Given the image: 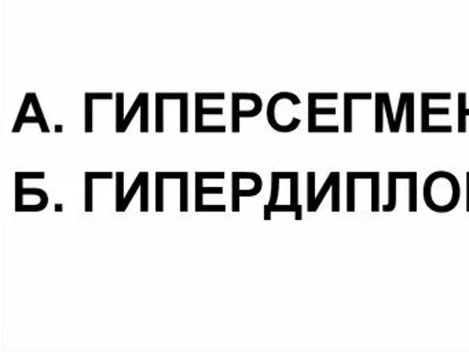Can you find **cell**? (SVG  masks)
Returning a JSON list of instances; mask_svg holds the SVG:
<instances>
[{
	"label": "cell",
	"instance_id": "6da1fadb",
	"mask_svg": "<svg viewBox=\"0 0 469 352\" xmlns=\"http://www.w3.org/2000/svg\"><path fill=\"white\" fill-rule=\"evenodd\" d=\"M454 181H457L456 176L446 171H436L426 178L424 183V200L431 210L446 213L456 208L458 202L448 194H444V189H447Z\"/></svg>",
	"mask_w": 469,
	"mask_h": 352
},
{
	"label": "cell",
	"instance_id": "7a4b0ae2",
	"mask_svg": "<svg viewBox=\"0 0 469 352\" xmlns=\"http://www.w3.org/2000/svg\"><path fill=\"white\" fill-rule=\"evenodd\" d=\"M203 178L196 175V212H203V195L207 194H222L223 187H204Z\"/></svg>",
	"mask_w": 469,
	"mask_h": 352
},
{
	"label": "cell",
	"instance_id": "3957f363",
	"mask_svg": "<svg viewBox=\"0 0 469 352\" xmlns=\"http://www.w3.org/2000/svg\"><path fill=\"white\" fill-rule=\"evenodd\" d=\"M396 179L391 172L388 173V204L383 206V212H391L396 206Z\"/></svg>",
	"mask_w": 469,
	"mask_h": 352
},
{
	"label": "cell",
	"instance_id": "277c9868",
	"mask_svg": "<svg viewBox=\"0 0 469 352\" xmlns=\"http://www.w3.org/2000/svg\"><path fill=\"white\" fill-rule=\"evenodd\" d=\"M331 210L340 212V173L335 172V179L331 183Z\"/></svg>",
	"mask_w": 469,
	"mask_h": 352
},
{
	"label": "cell",
	"instance_id": "5b68a950",
	"mask_svg": "<svg viewBox=\"0 0 469 352\" xmlns=\"http://www.w3.org/2000/svg\"><path fill=\"white\" fill-rule=\"evenodd\" d=\"M116 210L121 212L124 202V172H116Z\"/></svg>",
	"mask_w": 469,
	"mask_h": 352
},
{
	"label": "cell",
	"instance_id": "8992f818",
	"mask_svg": "<svg viewBox=\"0 0 469 352\" xmlns=\"http://www.w3.org/2000/svg\"><path fill=\"white\" fill-rule=\"evenodd\" d=\"M315 172L307 173V210L312 212V205L315 201Z\"/></svg>",
	"mask_w": 469,
	"mask_h": 352
},
{
	"label": "cell",
	"instance_id": "52a82bcc",
	"mask_svg": "<svg viewBox=\"0 0 469 352\" xmlns=\"http://www.w3.org/2000/svg\"><path fill=\"white\" fill-rule=\"evenodd\" d=\"M333 179H335V172H330V173H329V176L326 178V181H325V183H323L322 189L319 190V193L317 194V197H315L314 205H312V212H317V210H318L319 205L322 204L325 195H326L327 191H329V190L331 189V183H333Z\"/></svg>",
	"mask_w": 469,
	"mask_h": 352
},
{
	"label": "cell",
	"instance_id": "ba28073f",
	"mask_svg": "<svg viewBox=\"0 0 469 352\" xmlns=\"http://www.w3.org/2000/svg\"><path fill=\"white\" fill-rule=\"evenodd\" d=\"M141 210H149V173L143 172L142 183H141Z\"/></svg>",
	"mask_w": 469,
	"mask_h": 352
},
{
	"label": "cell",
	"instance_id": "9c48e42d",
	"mask_svg": "<svg viewBox=\"0 0 469 352\" xmlns=\"http://www.w3.org/2000/svg\"><path fill=\"white\" fill-rule=\"evenodd\" d=\"M142 178H143V172H139L138 176H136V178H135V181H133L132 186H131V189L128 190V193H127V195H125L124 202H123V206H121V212H125V210H127V208H128L129 202H131V200L133 198V195H135L136 191L141 189Z\"/></svg>",
	"mask_w": 469,
	"mask_h": 352
},
{
	"label": "cell",
	"instance_id": "30bf717a",
	"mask_svg": "<svg viewBox=\"0 0 469 352\" xmlns=\"http://www.w3.org/2000/svg\"><path fill=\"white\" fill-rule=\"evenodd\" d=\"M347 210H355V179L347 173Z\"/></svg>",
	"mask_w": 469,
	"mask_h": 352
},
{
	"label": "cell",
	"instance_id": "8fae6325",
	"mask_svg": "<svg viewBox=\"0 0 469 352\" xmlns=\"http://www.w3.org/2000/svg\"><path fill=\"white\" fill-rule=\"evenodd\" d=\"M409 210L417 212V175L409 179Z\"/></svg>",
	"mask_w": 469,
	"mask_h": 352
},
{
	"label": "cell",
	"instance_id": "7c38bea8",
	"mask_svg": "<svg viewBox=\"0 0 469 352\" xmlns=\"http://www.w3.org/2000/svg\"><path fill=\"white\" fill-rule=\"evenodd\" d=\"M30 103H32V94H28L25 96V101H24V103H22L21 110H19V114H18L17 121H15V125H14V128H13L14 133H17L21 131V127H22V124H24V119L26 117V112H28V108H29Z\"/></svg>",
	"mask_w": 469,
	"mask_h": 352
},
{
	"label": "cell",
	"instance_id": "4fadbf2b",
	"mask_svg": "<svg viewBox=\"0 0 469 352\" xmlns=\"http://www.w3.org/2000/svg\"><path fill=\"white\" fill-rule=\"evenodd\" d=\"M24 178L15 173V212H19L24 205Z\"/></svg>",
	"mask_w": 469,
	"mask_h": 352
},
{
	"label": "cell",
	"instance_id": "5bb4252c",
	"mask_svg": "<svg viewBox=\"0 0 469 352\" xmlns=\"http://www.w3.org/2000/svg\"><path fill=\"white\" fill-rule=\"evenodd\" d=\"M380 173L372 179V212H379L380 210Z\"/></svg>",
	"mask_w": 469,
	"mask_h": 352
},
{
	"label": "cell",
	"instance_id": "9a60e30c",
	"mask_svg": "<svg viewBox=\"0 0 469 352\" xmlns=\"http://www.w3.org/2000/svg\"><path fill=\"white\" fill-rule=\"evenodd\" d=\"M189 210V176L181 179V212Z\"/></svg>",
	"mask_w": 469,
	"mask_h": 352
},
{
	"label": "cell",
	"instance_id": "2e32d148",
	"mask_svg": "<svg viewBox=\"0 0 469 352\" xmlns=\"http://www.w3.org/2000/svg\"><path fill=\"white\" fill-rule=\"evenodd\" d=\"M143 96H145V94H139V96L136 98V101L133 102L132 108H131V110L128 112V114L125 116L124 123H123V127H121V132H125V131H127V128H128L129 124H131V121H132L133 116L136 114L138 110H141V105H142Z\"/></svg>",
	"mask_w": 469,
	"mask_h": 352
},
{
	"label": "cell",
	"instance_id": "e0dca14e",
	"mask_svg": "<svg viewBox=\"0 0 469 352\" xmlns=\"http://www.w3.org/2000/svg\"><path fill=\"white\" fill-rule=\"evenodd\" d=\"M124 95L117 94L116 102V131L121 132V127L124 123Z\"/></svg>",
	"mask_w": 469,
	"mask_h": 352
},
{
	"label": "cell",
	"instance_id": "ac0fdd59",
	"mask_svg": "<svg viewBox=\"0 0 469 352\" xmlns=\"http://www.w3.org/2000/svg\"><path fill=\"white\" fill-rule=\"evenodd\" d=\"M458 132H466V108H465V94H460L458 103Z\"/></svg>",
	"mask_w": 469,
	"mask_h": 352
},
{
	"label": "cell",
	"instance_id": "d6986e66",
	"mask_svg": "<svg viewBox=\"0 0 469 352\" xmlns=\"http://www.w3.org/2000/svg\"><path fill=\"white\" fill-rule=\"evenodd\" d=\"M383 110L384 102L383 96L380 94L376 95V132H383Z\"/></svg>",
	"mask_w": 469,
	"mask_h": 352
},
{
	"label": "cell",
	"instance_id": "ffe728a7",
	"mask_svg": "<svg viewBox=\"0 0 469 352\" xmlns=\"http://www.w3.org/2000/svg\"><path fill=\"white\" fill-rule=\"evenodd\" d=\"M155 210H164V179L159 176L155 178Z\"/></svg>",
	"mask_w": 469,
	"mask_h": 352
},
{
	"label": "cell",
	"instance_id": "44dd1931",
	"mask_svg": "<svg viewBox=\"0 0 469 352\" xmlns=\"http://www.w3.org/2000/svg\"><path fill=\"white\" fill-rule=\"evenodd\" d=\"M141 132H149V101L145 94L141 105Z\"/></svg>",
	"mask_w": 469,
	"mask_h": 352
},
{
	"label": "cell",
	"instance_id": "7402d4cb",
	"mask_svg": "<svg viewBox=\"0 0 469 352\" xmlns=\"http://www.w3.org/2000/svg\"><path fill=\"white\" fill-rule=\"evenodd\" d=\"M344 131L351 132L353 131V99L345 96L344 102Z\"/></svg>",
	"mask_w": 469,
	"mask_h": 352
},
{
	"label": "cell",
	"instance_id": "603a6c76",
	"mask_svg": "<svg viewBox=\"0 0 469 352\" xmlns=\"http://www.w3.org/2000/svg\"><path fill=\"white\" fill-rule=\"evenodd\" d=\"M164 99L157 94V103H155V132L164 131Z\"/></svg>",
	"mask_w": 469,
	"mask_h": 352
},
{
	"label": "cell",
	"instance_id": "cb8c5ba5",
	"mask_svg": "<svg viewBox=\"0 0 469 352\" xmlns=\"http://www.w3.org/2000/svg\"><path fill=\"white\" fill-rule=\"evenodd\" d=\"M406 131L413 132L414 131V109H413V95L409 94L407 102H406Z\"/></svg>",
	"mask_w": 469,
	"mask_h": 352
},
{
	"label": "cell",
	"instance_id": "d4e9b609",
	"mask_svg": "<svg viewBox=\"0 0 469 352\" xmlns=\"http://www.w3.org/2000/svg\"><path fill=\"white\" fill-rule=\"evenodd\" d=\"M32 105H33V110H35V113H36V117L39 119L40 129H42L43 132H50L47 121H46V119H44V114H43V112H42V109H40V105H39V102H37V98H36L35 94H32Z\"/></svg>",
	"mask_w": 469,
	"mask_h": 352
},
{
	"label": "cell",
	"instance_id": "484cf974",
	"mask_svg": "<svg viewBox=\"0 0 469 352\" xmlns=\"http://www.w3.org/2000/svg\"><path fill=\"white\" fill-rule=\"evenodd\" d=\"M84 181H86V194H84V200H86V206L84 210L86 212H92V178L88 175H84Z\"/></svg>",
	"mask_w": 469,
	"mask_h": 352
},
{
	"label": "cell",
	"instance_id": "4316f807",
	"mask_svg": "<svg viewBox=\"0 0 469 352\" xmlns=\"http://www.w3.org/2000/svg\"><path fill=\"white\" fill-rule=\"evenodd\" d=\"M189 112H187V96L181 99V132L189 131Z\"/></svg>",
	"mask_w": 469,
	"mask_h": 352
},
{
	"label": "cell",
	"instance_id": "83f0119b",
	"mask_svg": "<svg viewBox=\"0 0 469 352\" xmlns=\"http://www.w3.org/2000/svg\"><path fill=\"white\" fill-rule=\"evenodd\" d=\"M407 98H409V94H403L400 96L399 101V108H398V112H396V117H395V129H394V132H399L400 129V124H402V116H403V110L406 109V102H407Z\"/></svg>",
	"mask_w": 469,
	"mask_h": 352
},
{
	"label": "cell",
	"instance_id": "f1b7e54d",
	"mask_svg": "<svg viewBox=\"0 0 469 352\" xmlns=\"http://www.w3.org/2000/svg\"><path fill=\"white\" fill-rule=\"evenodd\" d=\"M86 132H92V98L86 95Z\"/></svg>",
	"mask_w": 469,
	"mask_h": 352
},
{
	"label": "cell",
	"instance_id": "f546056e",
	"mask_svg": "<svg viewBox=\"0 0 469 352\" xmlns=\"http://www.w3.org/2000/svg\"><path fill=\"white\" fill-rule=\"evenodd\" d=\"M308 132L317 127V114H315V98L312 95H308Z\"/></svg>",
	"mask_w": 469,
	"mask_h": 352
},
{
	"label": "cell",
	"instance_id": "4dcf8cb0",
	"mask_svg": "<svg viewBox=\"0 0 469 352\" xmlns=\"http://www.w3.org/2000/svg\"><path fill=\"white\" fill-rule=\"evenodd\" d=\"M196 110L200 112L201 114H223V109L222 108H211V109H204L203 108V98L196 95Z\"/></svg>",
	"mask_w": 469,
	"mask_h": 352
},
{
	"label": "cell",
	"instance_id": "1f68e13d",
	"mask_svg": "<svg viewBox=\"0 0 469 352\" xmlns=\"http://www.w3.org/2000/svg\"><path fill=\"white\" fill-rule=\"evenodd\" d=\"M383 102H384V109H385V113H387L388 117V124H389V129H391V132H394V129H395V117H394V113H392V108H391V101L388 98L387 94H383Z\"/></svg>",
	"mask_w": 469,
	"mask_h": 352
},
{
	"label": "cell",
	"instance_id": "d6a6232c",
	"mask_svg": "<svg viewBox=\"0 0 469 352\" xmlns=\"http://www.w3.org/2000/svg\"><path fill=\"white\" fill-rule=\"evenodd\" d=\"M280 178H277V176L271 175V195H270V202H268V206L271 208L277 204L278 201V193H280Z\"/></svg>",
	"mask_w": 469,
	"mask_h": 352
},
{
	"label": "cell",
	"instance_id": "836d02e7",
	"mask_svg": "<svg viewBox=\"0 0 469 352\" xmlns=\"http://www.w3.org/2000/svg\"><path fill=\"white\" fill-rule=\"evenodd\" d=\"M290 205H299V176L290 179Z\"/></svg>",
	"mask_w": 469,
	"mask_h": 352
},
{
	"label": "cell",
	"instance_id": "e575fe53",
	"mask_svg": "<svg viewBox=\"0 0 469 352\" xmlns=\"http://www.w3.org/2000/svg\"><path fill=\"white\" fill-rule=\"evenodd\" d=\"M428 98L422 96V113H421V131L425 132V129L429 127V113H428Z\"/></svg>",
	"mask_w": 469,
	"mask_h": 352
},
{
	"label": "cell",
	"instance_id": "d590c367",
	"mask_svg": "<svg viewBox=\"0 0 469 352\" xmlns=\"http://www.w3.org/2000/svg\"><path fill=\"white\" fill-rule=\"evenodd\" d=\"M155 176L163 178V179H179L181 181L182 178L189 176V173L187 172H157Z\"/></svg>",
	"mask_w": 469,
	"mask_h": 352
},
{
	"label": "cell",
	"instance_id": "8d00e7d4",
	"mask_svg": "<svg viewBox=\"0 0 469 352\" xmlns=\"http://www.w3.org/2000/svg\"><path fill=\"white\" fill-rule=\"evenodd\" d=\"M354 179H373L376 175H379V172H348Z\"/></svg>",
	"mask_w": 469,
	"mask_h": 352
},
{
	"label": "cell",
	"instance_id": "74e56055",
	"mask_svg": "<svg viewBox=\"0 0 469 352\" xmlns=\"http://www.w3.org/2000/svg\"><path fill=\"white\" fill-rule=\"evenodd\" d=\"M196 175L203 179H224V172H197Z\"/></svg>",
	"mask_w": 469,
	"mask_h": 352
},
{
	"label": "cell",
	"instance_id": "f35d334b",
	"mask_svg": "<svg viewBox=\"0 0 469 352\" xmlns=\"http://www.w3.org/2000/svg\"><path fill=\"white\" fill-rule=\"evenodd\" d=\"M311 132H339L337 125H317Z\"/></svg>",
	"mask_w": 469,
	"mask_h": 352
},
{
	"label": "cell",
	"instance_id": "ab89813d",
	"mask_svg": "<svg viewBox=\"0 0 469 352\" xmlns=\"http://www.w3.org/2000/svg\"><path fill=\"white\" fill-rule=\"evenodd\" d=\"M17 173L24 179H44L46 178L44 172H17Z\"/></svg>",
	"mask_w": 469,
	"mask_h": 352
},
{
	"label": "cell",
	"instance_id": "60d3db41",
	"mask_svg": "<svg viewBox=\"0 0 469 352\" xmlns=\"http://www.w3.org/2000/svg\"><path fill=\"white\" fill-rule=\"evenodd\" d=\"M453 127L452 125H435V127H428L425 129L426 132H452Z\"/></svg>",
	"mask_w": 469,
	"mask_h": 352
},
{
	"label": "cell",
	"instance_id": "b9f144b4",
	"mask_svg": "<svg viewBox=\"0 0 469 352\" xmlns=\"http://www.w3.org/2000/svg\"><path fill=\"white\" fill-rule=\"evenodd\" d=\"M86 175L91 176L92 179H112V172H86Z\"/></svg>",
	"mask_w": 469,
	"mask_h": 352
},
{
	"label": "cell",
	"instance_id": "7bdbcfd3",
	"mask_svg": "<svg viewBox=\"0 0 469 352\" xmlns=\"http://www.w3.org/2000/svg\"><path fill=\"white\" fill-rule=\"evenodd\" d=\"M296 209H297V206H293V205H274V206H271V208H270V210H271V212H296Z\"/></svg>",
	"mask_w": 469,
	"mask_h": 352
},
{
	"label": "cell",
	"instance_id": "ee69618b",
	"mask_svg": "<svg viewBox=\"0 0 469 352\" xmlns=\"http://www.w3.org/2000/svg\"><path fill=\"white\" fill-rule=\"evenodd\" d=\"M271 175L277 176V178H280V179H292L295 176H299L297 172H271Z\"/></svg>",
	"mask_w": 469,
	"mask_h": 352
},
{
	"label": "cell",
	"instance_id": "f6af8a7d",
	"mask_svg": "<svg viewBox=\"0 0 469 352\" xmlns=\"http://www.w3.org/2000/svg\"><path fill=\"white\" fill-rule=\"evenodd\" d=\"M396 179H410L417 175V172H391Z\"/></svg>",
	"mask_w": 469,
	"mask_h": 352
},
{
	"label": "cell",
	"instance_id": "bcb514c9",
	"mask_svg": "<svg viewBox=\"0 0 469 352\" xmlns=\"http://www.w3.org/2000/svg\"><path fill=\"white\" fill-rule=\"evenodd\" d=\"M428 99H450V94H422Z\"/></svg>",
	"mask_w": 469,
	"mask_h": 352
},
{
	"label": "cell",
	"instance_id": "7dc6e473",
	"mask_svg": "<svg viewBox=\"0 0 469 352\" xmlns=\"http://www.w3.org/2000/svg\"><path fill=\"white\" fill-rule=\"evenodd\" d=\"M163 99H183L187 94H159Z\"/></svg>",
	"mask_w": 469,
	"mask_h": 352
},
{
	"label": "cell",
	"instance_id": "c3c4849f",
	"mask_svg": "<svg viewBox=\"0 0 469 352\" xmlns=\"http://www.w3.org/2000/svg\"><path fill=\"white\" fill-rule=\"evenodd\" d=\"M198 96H201L203 99H223V94H197Z\"/></svg>",
	"mask_w": 469,
	"mask_h": 352
},
{
	"label": "cell",
	"instance_id": "681fc988",
	"mask_svg": "<svg viewBox=\"0 0 469 352\" xmlns=\"http://www.w3.org/2000/svg\"><path fill=\"white\" fill-rule=\"evenodd\" d=\"M315 99H336V94H311Z\"/></svg>",
	"mask_w": 469,
	"mask_h": 352
},
{
	"label": "cell",
	"instance_id": "f907efd6",
	"mask_svg": "<svg viewBox=\"0 0 469 352\" xmlns=\"http://www.w3.org/2000/svg\"><path fill=\"white\" fill-rule=\"evenodd\" d=\"M428 113H429V114H446V116H447L448 113V109L446 108V109H429L428 108Z\"/></svg>",
	"mask_w": 469,
	"mask_h": 352
},
{
	"label": "cell",
	"instance_id": "816d5d0a",
	"mask_svg": "<svg viewBox=\"0 0 469 352\" xmlns=\"http://www.w3.org/2000/svg\"><path fill=\"white\" fill-rule=\"evenodd\" d=\"M345 96L351 99H369L370 94H345Z\"/></svg>",
	"mask_w": 469,
	"mask_h": 352
},
{
	"label": "cell",
	"instance_id": "f5cc1de1",
	"mask_svg": "<svg viewBox=\"0 0 469 352\" xmlns=\"http://www.w3.org/2000/svg\"><path fill=\"white\" fill-rule=\"evenodd\" d=\"M88 96L92 99H110L112 94H88Z\"/></svg>",
	"mask_w": 469,
	"mask_h": 352
},
{
	"label": "cell",
	"instance_id": "db71d44e",
	"mask_svg": "<svg viewBox=\"0 0 469 352\" xmlns=\"http://www.w3.org/2000/svg\"><path fill=\"white\" fill-rule=\"evenodd\" d=\"M270 219H271V210H270V206L267 204V205H264V220Z\"/></svg>",
	"mask_w": 469,
	"mask_h": 352
},
{
	"label": "cell",
	"instance_id": "11a10c76",
	"mask_svg": "<svg viewBox=\"0 0 469 352\" xmlns=\"http://www.w3.org/2000/svg\"><path fill=\"white\" fill-rule=\"evenodd\" d=\"M466 210L469 212V172L466 173Z\"/></svg>",
	"mask_w": 469,
	"mask_h": 352
},
{
	"label": "cell",
	"instance_id": "9f6ffc18",
	"mask_svg": "<svg viewBox=\"0 0 469 352\" xmlns=\"http://www.w3.org/2000/svg\"><path fill=\"white\" fill-rule=\"evenodd\" d=\"M30 123H37V124H39V119H37V117L26 116L25 119H24V124H30Z\"/></svg>",
	"mask_w": 469,
	"mask_h": 352
},
{
	"label": "cell",
	"instance_id": "6f0895ef",
	"mask_svg": "<svg viewBox=\"0 0 469 352\" xmlns=\"http://www.w3.org/2000/svg\"><path fill=\"white\" fill-rule=\"evenodd\" d=\"M295 213H296V216H295V219H296V220H301V218H303V215H301V205H300V204H299V205H297V209H296V212H295Z\"/></svg>",
	"mask_w": 469,
	"mask_h": 352
},
{
	"label": "cell",
	"instance_id": "680465c9",
	"mask_svg": "<svg viewBox=\"0 0 469 352\" xmlns=\"http://www.w3.org/2000/svg\"><path fill=\"white\" fill-rule=\"evenodd\" d=\"M62 208H64L62 204H55V205H54V210H55V212H62Z\"/></svg>",
	"mask_w": 469,
	"mask_h": 352
},
{
	"label": "cell",
	"instance_id": "91938a15",
	"mask_svg": "<svg viewBox=\"0 0 469 352\" xmlns=\"http://www.w3.org/2000/svg\"><path fill=\"white\" fill-rule=\"evenodd\" d=\"M54 131H55V132H62V131H64V127L61 124L55 125V127H54Z\"/></svg>",
	"mask_w": 469,
	"mask_h": 352
},
{
	"label": "cell",
	"instance_id": "94428289",
	"mask_svg": "<svg viewBox=\"0 0 469 352\" xmlns=\"http://www.w3.org/2000/svg\"><path fill=\"white\" fill-rule=\"evenodd\" d=\"M466 116H469V109H466Z\"/></svg>",
	"mask_w": 469,
	"mask_h": 352
}]
</instances>
